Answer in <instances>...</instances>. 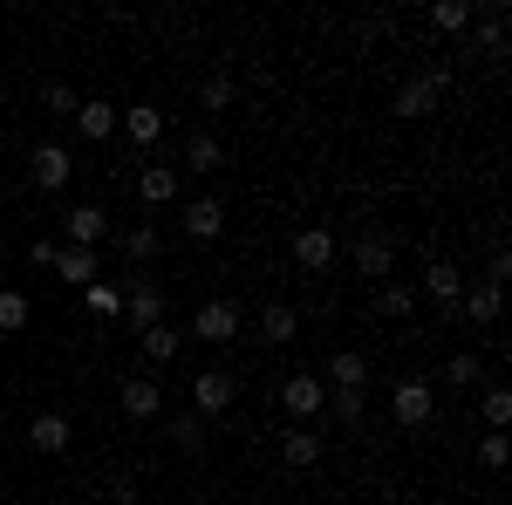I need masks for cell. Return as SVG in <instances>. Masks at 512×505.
Returning a JSON list of instances; mask_svg holds the SVG:
<instances>
[{
    "instance_id": "30",
    "label": "cell",
    "mask_w": 512,
    "mask_h": 505,
    "mask_svg": "<svg viewBox=\"0 0 512 505\" xmlns=\"http://www.w3.org/2000/svg\"><path fill=\"white\" fill-rule=\"evenodd\" d=\"M41 110H48V117H76L82 96L69 89V82H48V89H41Z\"/></svg>"
},
{
    "instance_id": "16",
    "label": "cell",
    "mask_w": 512,
    "mask_h": 505,
    "mask_svg": "<svg viewBox=\"0 0 512 505\" xmlns=\"http://www.w3.org/2000/svg\"><path fill=\"white\" fill-rule=\"evenodd\" d=\"M55 273H62L69 287H89V280L103 273V260H96L89 246H62V253H55Z\"/></svg>"
},
{
    "instance_id": "8",
    "label": "cell",
    "mask_w": 512,
    "mask_h": 505,
    "mask_svg": "<svg viewBox=\"0 0 512 505\" xmlns=\"http://www.w3.org/2000/svg\"><path fill=\"white\" fill-rule=\"evenodd\" d=\"M424 294H431L437 308H458V301H465V267H451V260H431V267H424Z\"/></svg>"
},
{
    "instance_id": "21",
    "label": "cell",
    "mask_w": 512,
    "mask_h": 505,
    "mask_svg": "<svg viewBox=\"0 0 512 505\" xmlns=\"http://www.w3.org/2000/svg\"><path fill=\"white\" fill-rule=\"evenodd\" d=\"M280 458H287L294 471L321 465V437H315V430H287V437H280Z\"/></svg>"
},
{
    "instance_id": "18",
    "label": "cell",
    "mask_w": 512,
    "mask_h": 505,
    "mask_svg": "<svg viewBox=\"0 0 512 505\" xmlns=\"http://www.w3.org/2000/svg\"><path fill=\"white\" fill-rule=\"evenodd\" d=\"M260 335H267L274 349H287V342L301 335V314L287 308V301H274V308H260Z\"/></svg>"
},
{
    "instance_id": "11",
    "label": "cell",
    "mask_w": 512,
    "mask_h": 505,
    "mask_svg": "<svg viewBox=\"0 0 512 505\" xmlns=\"http://www.w3.org/2000/svg\"><path fill=\"white\" fill-rule=\"evenodd\" d=\"M123 314H130V328H137V335H144V328H158V321H164V287L137 280V287H130V301H123Z\"/></svg>"
},
{
    "instance_id": "12",
    "label": "cell",
    "mask_w": 512,
    "mask_h": 505,
    "mask_svg": "<svg viewBox=\"0 0 512 505\" xmlns=\"http://www.w3.org/2000/svg\"><path fill=\"white\" fill-rule=\"evenodd\" d=\"M192 328H198V342H233V335H239V308H233V301H205Z\"/></svg>"
},
{
    "instance_id": "35",
    "label": "cell",
    "mask_w": 512,
    "mask_h": 505,
    "mask_svg": "<svg viewBox=\"0 0 512 505\" xmlns=\"http://www.w3.org/2000/svg\"><path fill=\"white\" fill-rule=\"evenodd\" d=\"M444 376H451V383H485V369H478V355H451V362H444Z\"/></svg>"
},
{
    "instance_id": "14",
    "label": "cell",
    "mask_w": 512,
    "mask_h": 505,
    "mask_svg": "<svg viewBox=\"0 0 512 505\" xmlns=\"http://www.w3.org/2000/svg\"><path fill=\"white\" fill-rule=\"evenodd\" d=\"M185 233H192L198 246L219 239V233H226V205H219V198H192V205H185Z\"/></svg>"
},
{
    "instance_id": "13",
    "label": "cell",
    "mask_w": 512,
    "mask_h": 505,
    "mask_svg": "<svg viewBox=\"0 0 512 505\" xmlns=\"http://www.w3.org/2000/svg\"><path fill=\"white\" fill-rule=\"evenodd\" d=\"M28 444H35L41 458H62V451H69V417H62V410H41L35 424H28Z\"/></svg>"
},
{
    "instance_id": "26",
    "label": "cell",
    "mask_w": 512,
    "mask_h": 505,
    "mask_svg": "<svg viewBox=\"0 0 512 505\" xmlns=\"http://www.w3.org/2000/svg\"><path fill=\"white\" fill-rule=\"evenodd\" d=\"M185 164H192V171H219V164H226V151H219V137H205V130H198L192 144H185Z\"/></svg>"
},
{
    "instance_id": "25",
    "label": "cell",
    "mask_w": 512,
    "mask_h": 505,
    "mask_svg": "<svg viewBox=\"0 0 512 505\" xmlns=\"http://www.w3.org/2000/svg\"><path fill=\"white\" fill-rule=\"evenodd\" d=\"M431 21L444 28V35H465V28H472V0H437Z\"/></svg>"
},
{
    "instance_id": "37",
    "label": "cell",
    "mask_w": 512,
    "mask_h": 505,
    "mask_svg": "<svg viewBox=\"0 0 512 505\" xmlns=\"http://www.w3.org/2000/svg\"><path fill=\"white\" fill-rule=\"evenodd\" d=\"M478 41H485V48H499V41H506V14H499V7H485V21H478Z\"/></svg>"
},
{
    "instance_id": "33",
    "label": "cell",
    "mask_w": 512,
    "mask_h": 505,
    "mask_svg": "<svg viewBox=\"0 0 512 505\" xmlns=\"http://www.w3.org/2000/svg\"><path fill=\"white\" fill-rule=\"evenodd\" d=\"M198 103H205V110H226V103H233V76H205L198 82Z\"/></svg>"
},
{
    "instance_id": "19",
    "label": "cell",
    "mask_w": 512,
    "mask_h": 505,
    "mask_svg": "<svg viewBox=\"0 0 512 505\" xmlns=\"http://www.w3.org/2000/svg\"><path fill=\"white\" fill-rule=\"evenodd\" d=\"M390 260H396V253H390V239H383V233H362V239H355V267L369 273V280H383Z\"/></svg>"
},
{
    "instance_id": "34",
    "label": "cell",
    "mask_w": 512,
    "mask_h": 505,
    "mask_svg": "<svg viewBox=\"0 0 512 505\" xmlns=\"http://www.w3.org/2000/svg\"><path fill=\"white\" fill-rule=\"evenodd\" d=\"M478 465H485V471H506V430L478 437Z\"/></svg>"
},
{
    "instance_id": "23",
    "label": "cell",
    "mask_w": 512,
    "mask_h": 505,
    "mask_svg": "<svg viewBox=\"0 0 512 505\" xmlns=\"http://www.w3.org/2000/svg\"><path fill=\"white\" fill-rule=\"evenodd\" d=\"M123 253L144 267V260H158V253H164V233L151 226V219H144V226H130V233H123Z\"/></svg>"
},
{
    "instance_id": "31",
    "label": "cell",
    "mask_w": 512,
    "mask_h": 505,
    "mask_svg": "<svg viewBox=\"0 0 512 505\" xmlns=\"http://www.w3.org/2000/svg\"><path fill=\"white\" fill-rule=\"evenodd\" d=\"M376 308L390 314V321H403V314H417V294H410V287H403V280H390V287H383V301H376Z\"/></svg>"
},
{
    "instance_id": "2",
    "label": "cell",
    "mask_w": 512,
    "mask_h": 505,
    "mask_svg": "<svg viewBox=\"0 0 512 505\" xmlns=\"http://www.w3.org/2000/svg\"><path fill=\"white\" fill-rule=\"evenodd\" d=\"M431 410H437V389L424 383V376L396 383V396H390V417H396L403 430H424V424H431Z\"/></svg>"
},
{
    "instance_id": "6",
    "label": "cell",
    "mask_w": 512,
    "mask_h": 505,
    "mask_svg": "<svg viewBox=\"0 0 512 505\" xmlns=\"http://www.w3.org/2000/svg\"><path fill=\"white\" fill-rule=\"evenodd\" d=\"M280 410H287V417H321V410H328V383H321V376H287V383H280Z\"/></svg>"
},
{
    "instance_id": "24",
    "label": "cell",
    "mask_w": 512,
    "mask_h": 505,
    "mask_svg": "<svg viewBox=\"0 0 512 505\" xmlns=\"http://www.w3.org/2000/svg\"><path fill=\"white\" fill-rule=\"evenodd\" d=\"M82 294H89V314H96V321H117V314H123V294L110 287V280H89Z\"/></svg>"
},
{
    "instance_id": "3",
    "label": "cell",
    "mask_w": 512,
    "mask_h": 505,
    "mask_svg": "<svg viewBox=\"0 0 512 505\" xmlns=\"http://www.w3.org/2000/svg\"><path fill=\"white\" fill-rule=\"evenodd\" d=\"M233 396H239V383L226 376V369H198V383H192V410L198 417H226Z\"/></svg>"
},
{
    "instance_id": "1",
    "label": "cell",
    "mask_w": 512,
    "mask_h": 505,
    "mask_svg": "<svg viewBox=\"0 0 512 505\" xmlns=\"http://www.w3.org/2000/svg\"><path fill=\"white\" fill-rule=\"evenodd\" d=\"M444 82H451V69H431V76H410L403 89H396V117H403V123L431 117V110H437V96H444Z\"/></svg>"
},
{
    "instance_id": "10",
    "label": "cell",
    "mask_w": 512,
    "mask_h": 505,
    "mask_svg": "<svg viewBox=\"0 0 512 505\" xmlns=\"http://www.w3.org/2000/svg\"><path fill=\"white\" fill-rule=\"evenodd\" d=\"M294 260H301V273H321L335 260V233H328V226H301V233H294Z\"/></svg>"
},
{
    "instance_id": "4",
    "label": "cell",
    "mask_w": 512,
    "mask_h": 505,
    "mask_svg": "<svg viewBox=\"0 0 512 505\" xmlns=\"http://www.w3.org/2000/svg\"><path fill=\"white\" fill-rule=\"evenodd\" d=\"M62 239L96 253V246L110 239V212H103V205H69V212H62Z\"/></svg>"
},
{
    "instance_id": "38",
    "label": "cell",
    "mask_w": 512,
    "mask_h": 505,
    "mask_svg": "<svg viewBox=\"0 0 512 505\" xmlns=\"http://www.w3.org/2000/svg\"><path fill=\"white\" fill-rule=\"evenodd\" d=\"M55 253H62V239H35V246H28V260H35V267H55Z\"/></svg>"
},
{
    "instance_id": "15",
    "label": "cell",
    "mask_w": 512,
    "mask_h": 505,
    "mask_svg": "<svg viewBox=\"0 0 512 505\" xmlns=\"http://www.w3.org/2000/svg\"><path fill=\"white\" fill-rule=\"evenodd\" d=\"M137 198H144V205H171V198H178V171H171V164H144V171H137Z\"/></svg>"
},
{
    "instance_id": "28",
    "label": "cell",
    "mask_w": 512,
    "mask_h": 505,
    "mask_svg": "<svg viewBox=\"0 0 512 505\" xmlns=\"http://www.w3.org/2000/svg\"><path fill=\"white\" fill-rule=\"evenodd\" d=\"M21 328H28V294L0 287V335H21Z\"/></svg>"
},
{
    "instance_id": "17",
    "label": "cell",
    "mask_w": 512,
    "mask_h": 505,
    "mask_svg": "<svg viewBox=\"0 0 512 505\" xmlns=\"http://www.w3.org/2000/svg\"><path fill=\"white\" fill-rule=\"evenodd\" d=\"M328 389H369V362L355 349H335L328 355Z\"/></svg>"
},
{
    "instance_id": "22",
    "label": "cell",
    "mask_w": 512,
    "mask_h": 505,
    "mask_svg": "<svg viewBox=\"0 0 512 505\" xmlns=\"http://www.w3.org/2000/svg\"><path fill=\"white\" fill-rule=\"evenodd\" d=\"M458 308L472 314L478 328H492V321H499V287H492V280H478V287H465V301H458Z\"/></svg>"
},
{
    "instance_id": "29",
    "label": "cell",
    "mask_w": 512,
    "mask_h": 505,
    "mask_svg": "<svg viewBox=\"0 0 512 505\" xmlns=\"http://www.w3.org/2000/svg\"><path fill=\"white\" fill-rule=\"evenodd\" d=\"M328 410H335L342 424H362V410H369V389H328Z\"/></svg>"
},
{
    "instance_id": "9",
    "label": "cell",
    "mask_w": 512,
    "mask_h": 505,
    "mask_svg": "<svg viewBox=\"0 0 512 505\" xmlns=\"http://www.w3.org/2000/svg\"><path fill=\"white\" fill-rule=\"evenodd\" d=\"M117 130L137 144V151H151L164 137V110H151V103H137V110H117Z\"/></svg>"
},
{
    "instance_id": "5",
    "label": "cell",
    "mask_w": 512,
    "mask_h": 505,
    "mask_svg": "<svg viewBox=\"0 0 512 505\" xmlns=\"http://www.w3.org/2000/svg\"><path fill=\"white\" fill-rule=\"evenodd\" d=\"M69 171H76V157L62 151V144H35V157H28L35 192H62V185H69Z\"/></svg>"
},
{
    "instance_id": "32",
    "label": "cell",
    "mask_w": 512,
    "mask_h": 505,
    "mask_svg": "<svg viewBox=\"0 0 512 505\" xmlns=\"http://www.w3.org/2000/svg\"><path fill=\"white\" fill-rule=\"evenodd\" d=\"M144 355H151V362H171V355H178V328H144Z\"/></svg>"
},
{
    "instance_id": "36",
    "label": "cell",
    "mask_w": 512,
    "mask_h": 505,
    "mask_svg": "<svg viewBox=\"0 0 512 505\" xmlns=\"http://www.w3.org/2000/svg\"><path fill=\"white\" fill-rule=\"evenodd\" d=\"M506 417H512V396H506V389H485V424L506 430Z\"/></svg>"
},
{
    "instance_id": "7",
    "label": "cell",
    "mask_w": 512,
    "mask_h": 505,
    "mask_svg": "<svg viewBox=\"0 0 512 505\" xmlns=\"http://www.w3.org/2000/svg\"><path fill=\"white\" fill-rule=\"evenodd\" d=\"M123 417H137V424H151V417H164V389L151 383V376H130V383L117 389Z\"/></svg>"
},
{
    "instance_id": "20",
    "label": "cell",
    "mask_w": 512,
    "mask_h": 505,
    "mask_svg": "<svg viewBox=\"0 0 512 505\" xmlns=\"http://www.w3.org/2000/svg\"><path fill=\"white\" fill-rule=\"evenodd\" d=\"M76 130L89 137V144H103V137L117 130V103H96V96H89V103L76 110Z\"/></svg>"
},
{
    "instance_id": "27",
    "label": "cell",
    "mask_w": 512,
    "mask_h": 505,
    "mask_svg": "<svg viewBox=\"0 0 512 505\" xmlns=\"http://www.w3.org/2000/svg\"><path fill=\"white\" fill-rule=\"evenodd\" d=\"M171 444H178V451H205V417H198V410L171 417Z\"/></svg>"
}]
</instances>
